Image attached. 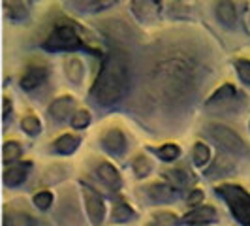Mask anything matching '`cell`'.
Listing matches in <instances>:
<instances>
[{
	"mask_svg": "<svg viewBox=\"0 0 250 226\" xmlns=\"http://www.w3.org/2000/svg\"><path fill=\"white\" fill-rule=\"evenodd\" d=\"M207 132H209V136H211L220 147H226L228 151H233V153H247L245 141L239 138L231 128L222 126V125H211Z\"/></svg>",
	"mask_w": 250,
	"mask_h": 226,
	"instance_id": "5b68a950",
	"label": "cell"
},
{
	"mask_svg": "<svg viewBox=\"0 0 250 226\" xmlns=\"http://www.w3.org/2000/svg\"><path fill=\"white\" fill-rule=\"evenodd\" d=\"M104 147H105L107 151H111L113 155H121V153H125V149H126L125 134H123L121 130H117V128H111V130L104 136Z\"/></svg>",
	"mask_w": 250,
	"mask_h": 226,
	"instance_id": "9c48e42d",
	"label": "cell"
},
{
	"mask_svg": "<svg viewBox=\"0 0 250 226\" xmlns=\"http://www.w3.org/2000/svg\"><path fill=\"white\" fill-rule=\"evenodd\" d=\"M211 219H214L213 207H198V209H194V211H190V213L185 215L183 221L194 225V223H207V221H211Z\"/></svg>",
	"mask_w": 250,
	"mask_h": 226,
	"instance_id": "e0dca14e",
	"label": "cell"
},
{
	"mask_svg": "<svg viewBox=\"0 0 250 226\" xmlns=\"http://www.w3.org/2000/svg\"><path fill=\"white\" fill-rule=\"evenodd\" d=\"M77 145H79V139L74 138V136H70V134H64L61 138L55 141V151L57 153H61V155H70V153H74L77 149Z\"/></svg>",
	"mask_w": 250,
	"mask_h": 226,
	"instance_id": "ac0fdd59",
	"label": "cell"
},
{
	"mask_svg": "<svg viewBox=\"0 0 250 226\" xmlns=\"http://www.w3.org/2000/svg\"><path fill=\"white\" fill-rule=\"evenodd\" d=\"M2 155H4V162H12V160H15V158H19V155H21V147H19V143H15V141H8V143L4 145Z\"/></svg>",
	"mask_w": 250,
	"mask_h": 226,
	"instance_id": "ffe728a7",
	"label": "cell"
},
{
	"mask_svg": "<svg viewBox=\"0 0 250 226\" xmlns=\"http://www.w3.org/2000/svg\"><path fill=\"white\" fill-rule=\"evenodd\" d=\"M83 196H85V205H87V213L92 221V225H100L102 219H104V200L102 196L92 190V188L85 187L83 188Z\"/></svg>",
	"mask_w": 250,
	"mask_h": 226,
	"instance_id": "8992f818",
	"label": "cell"
},
{
	"mask_svg": "<svg viewBox=\"0 0 250 226\" xmlns=\"http://www.w3.org/2000/svg\"><path fill=\"white\" fill-rule=\"evenodd\" d=\"M10 108H12V104H10V100L6 98V100H4V119L10 115Z\"/></svg>",
	"mask_w": 250,
	"mask_h": 226,
	"instance_id": "d6a6232c",
	"label": "cell"
},
{
	"mask_svg": "<svg viewBox=\"0 0 250 226\" xmlns=\"http://www.w3.org/2000/svg\"><path fill=\"white\" fill-rule=\"evenodd\" d=\"M158 155L162 157L164 160H175L177 157H179V147L173 145V143H167V145H164L158 149Z\"/></svg>",
	"mask_w": 250,
	"mask_h": 226,
	"instance_id": "d4e9b609",
	"label": "cell"
},
{
	"mask_svg": "<svg viewBox=\"0 0 250 226\" xmlns=\"http://www.w3.org/2000/svg\"><path fill=\"white\" fill-rule=\"evenodd\" d=\"M34 225H36L34 217L23 213V211L6 213V219H4V226H34Z\"/></svg>",
	"mask_w": 250,
	"mask_h": 226,
	"instance_id": "2e32d148",
	"label": "cell"
},
{
	"mask_svg": "<svg viewBox=\"0 0 250 226\" xmlns=\"http://www.w3.org/2000/svg\"><path fill=\"white\" fill-rule=\"evenodd\" d=\"M130 87V72L125 55L119 51H113L107 55L105 63L102 66L100 74L96 77V83L90 90L92 98L104 108L115 106L126 96Z\"/></svg>",
	"mask_w": 250,
	"mask_h": 226,
	"instance_id": "7a4b0ae2",
	"label": "cell"
},
{
	"mask_svg": "<svg viewBox=\"0 0 250 226\" xmlns=\"http://www.w3.org/2000/svg\"><path fill=\"white\" fill-rule=\"evenodd\" d=\"M233 94H235V90L231 85H222V87L218 89L216 92L213 94V98H211V104H216V102H222V100H228V98H233Z\"/></svg>",
	"mask_w": 250,
	"mask_h": 226,
	"instance_id": "7402d4cb",
	"label": "cell"
},
{
	"mask_svg": "<svg viewBox=\"0 0 250 226\" xmlns=\"http://www.w3.org/2000/svg\"><path fill=\"white\" fill-rule=\"evenodd\" d=\"M147 192H149V196L154 202H169L173 196H175V190L169 187V185H160V183H156V185L149 187Z\"/></svg>",
	"mask_w": 250,
	"mask_h": 226,
	"instance_id": "9a60e30c",
	"label": "cell"
},
{
	"mask_svg": "<svg viewBox=\"0 0 250 226\" xmlns=\"http://www.w3.org/2000/svg\"><path fill=\"white\" fill-rule=\"evenodd\" d=\"M96 174H98V177H100L102 181H104L107 187H111L113 190L121 187V177H119L117 170L113 168L111 164H107V162L100 164L98 170H96Z\"/></svg>",
	"mask_w": 250,
	"mask_h": 226,
	"instance_id": "4fadbf2b",
	"label": "cell"
},
{
	"mask_svg": "<svg viewBox=\"0 0 250 226\" xmlns=\"http://www.w3.org/2000/svg\"><path fill=\"white\" fill-rule=\"evenodd\" d=\"M201 200H203V192H201V190H194V192L188 196V203H190V205H196V203H200Z\"/></svg>",
	"mask_w": 250,
	"mask_h": 226,
	"instance_id": "1f68e13d",
	"label": "cell"
},
{
	"mask_svg": "<svg viewBox=\"0 0 250 226\" xmlns=\"http://www.w3.org/2000/svg\"><path fill=\"white\" fill-rule=\"evenodd\" d=\"M90 123V113L81 110V112H75L74 119H72V125L74 128H85Z\"/></svg>",
	"mask_w": 250,
	"mask_h": 226,
	"instance_id": "484cf974",
	"label": "cell"
},
{
	"mask_svg": "<svg viewBox=\"0 0 250 226\" xmlns=\"http://www.w3.org/2000/svg\"><path fill=\"white\" fill-rule=\"evenodd\" d=\"M51 202H53V196H51V192H38L36 196H34V203H36L38 209H47L51 205Z\"/></svg>",
	"mask_w": 250,
	"mask_h": 226,
	"instance_id": "4316f807",
	"label": "cell"
},
{
	"mask_svg": "<svg viewBox=\"0 0 250 226\" xmlns=\"http://www.w3.org/2000/svg\"><path fill=\"white\" fill-rule=\"evenodd\" d=\"M216 192L228 202L231 213L235 215L241 225L250 226V194L245 188L237 185H222L216 188Z\"/></svg>",
	"mask_w": 250,
	"mask_h": 226,
	"instance_id": "3957f363",
	"label": "cell"
},
{
	"mask_svg": "<svg viewBox=\"0 0 250 226\" xmlns=\"http://www.w3.org/2000/svg\"><path fill=\"white\" fill-rule=\"evenodd\" d=\"M134 217V211L126 205L125 202H117L113 205V221L115 223H125V221H130Z\"/></svg>",
	"mask_w": 250,
	"mask_h": 226,
	"instance_id": "d6986e66",
	"label": "cell"
},
{
	"mask_svg": "<svg viewBox=\"0 0 250 226\" xmlns=\"http://www.w3.org/2000/svg\"><path fill=\"white\" fill-rule=\"evenodd\" d=\"M64 72H66L68 79H70L72 83H79V81L83 79V74H85L83 63H81L77 57H68V59L64 61Z\"/></svg>",
	"mask_w": 250,
	"mask_h": 226,
	"instance_id": "5bb4252c",
	"label": "cell"
},
{
	"mask_svg": "<svg viewBox=\"0 0 250 226\" xmlns=\"http://www.w3.org/2000/svg\"><path fill=\"white\" fill-rule=\"evenodd\" d=\"M47 75H49V70L45 66H30L21 77V87L26 90L36 89L38 85H42L47 79Z\"/></svg>",
	"mask_w": 250,
	"mask_h": 226,
	"instance_id": "ba28073f",
	"label": "cell"
},
{
	"mask_svg": "<svg viewBox=\"0 0 250 226\" xmlns=\"http://www.w3.org/2000/svg\"><path fill=\"white\" fill-rule=\"evenodd\" d=\"M154 221H156L158 226H175L177 225L175 215H171V213H158L154 217Z\"/></svg>",
	"mask_w": 250,
	"mask_h": 226,
	"instance_id": "f1b7e54d",
	"label": "cell"
},
{
	"mask_svg": "<svg viewBox=\"0 0 250 226\" xmlns=\"http://www.w3.org/2000/svg\"><path fill=\"white\" fill-rule=\"evenodd\" d=\"M216 15L226 26H235L237 23V12L231 0H220L216 4Z\"/></svg>",
	"mask_w": 250,
	"mask_h": 226,
	"instance_id": "30bf717a",
	"label": "cell"
},
{
	"mask_svg": "<svg viewBox=\"0 0 250 226\" xmlns=\"http://www.w3.org/2000/svg\"><path fill=\"white\" fill-rule=\"evenodd\" d=\"M28 170H30V162H23V164L13 166V168H8L6 174H4L6 185H10V187L21 185V183L26 179V176H28Z\"/></svg>",
	"mask_w": 250,
	"mask_h": 226,
	"instance_id": "8fae6325",
	"label": "cell"
},
{
	"mask_svg": "<svg viewBox=\"0 0 250 226\" xmlns=\"http://www.w3.org/2000/svg\"><path fill=\"white\" fill-rule=\"evenodd\" d=\"M72 110H74V100H72L70 96H62V98L55 100L49 106L51 117L57 119V121H64V119L72 113Z\"/></svg>",
	"mask_w": 250,
	"mask_h": 226,
	"instance_id": "7c38bea8",
	"label": "cell"
},
{
	"mask_svg": "<svg viewBox=\"0 0 250 226\" xmlns=\"http://www.w3.org/2000/svg\"><path fill=\"white\" fill-rule=\"evenodd\" d=\"M134 172L138 174V177H145L150 172V162L145 157H138L134 160Z\"/></svg>",
	"mask_w": 250,
	"mask_h": 226,
	"instance_id": "cb8c5ba5",
	"label": "cell"
},
{
	"mask_svg": "<svg viewBox=\"0 0 250 226\" xmlns=\"http://www.w3.org/2000/svg\"><path fill=\"white\" fill-rule=\"evenodd\" d=\"M167 179H171L175 185H181V183H185V172H181V170H169L167 172Z\"/></svg>",
	"mask_w": 250,
	"mask_h": 226,
	"instance_id": "4dcf8cb0",
	"label": "cell"
},
{
	"mask_svg": "<svg viewBox=\"0 0 250 226\" xmlns=\"http://www.w3.org/2000/svg\"><path fill=\"white\" fill-rule=\"evenodd\" d=\"M200 81V66L185 53L160 57L150 68V92L166 104H179L194 92Z\"/></svg>",
	"mask_w": 250,
	"mask_h": 226,
	"instance_id": "6da1fadb",
	"label": "cell"
},
{
	"mask_svg": "<svg viewBox=\"0 0 250 226\" xmlns=\"http://www.w3.org/2000/svg\"><path fill=\"white\" fill-rule=\"evenodd\" d=\"M132 10L141 21H154L160 13V0H132Z\"/></svg>",
	"mask_w": 250,
	"mask_h": 226,
	"instance_id": "52a82bcc",
	"label": "cell"
},
{
	"mask_svg": "<svg viewBox=\"0 0 250 226\" xmlns=\"http://www.w3.org/2000/svg\"><path fill=\"white\" fill-rule=\"evenodd\" d=\"M115 2H117V0H92L90 6H88V10H90V12H102V10H105V8H111Z\"/></svg>",
	"mask_w": 250,
	"mask_h": 226,
	"instance_id": "f546056e",
	"label": "cell"
},
{
	"mask_svg": "<svg viewBox=\"0 0 250 226\" xmlns=\"http://www.w3.org/2000/svg\"><path fill=\"white\" fill-rule=\"evenodd\" d=\"M235 66H237L239 77H241L245 83H249V85H250V63H249V61H237V63H235Z\"/></svg>",
	"mask_w": 250,
	"mask_h": 226,
	"instance_id": "83f0119b",
	"label": "cell"
},
{
	"mask_svg": "<svg viewBox=\"0 0 250 226\" xmlns=\"http://www.w3.org/2000/svg\"><path fill=\"white\" fill-rule=\"evenodd\" d=\"M21 126H23V130H25L26 134H38L40 128H42L40 121H38L34 115H26L25 119L21 121Z\"/></svg>",
	"mask_w": 250,
	"mask_h": 226,
	"instance_id": "603a6c76",
	"label": "cell"
},
{
	"mask_svg": "<svg viewBox=\"0 0 250 226\" xmlns=\"http://www.w3.org/2000/svg\"><path fill=\"white\" fill-rule=\"evenodd\" d=\"M81 45H83L81 38L75 32L74 26H70V25H59L49 34V38L45 40V44H43V47L49 51L79 49Z\"/></svg>",
	"mask_w": 250,
	"mask_h": 226,
	"instance_id": "277c9868",
	"label": "cell"
},
{
	"mask_svg": "<svg viewBox=\"0 0 250 226\" xmlns=\"http://www.w3.org/2000/svg\"><path fill=\"white\" fill-rule=\"evenodd\" d=\"M209 157H211L209 147L205 143H196V147H194V162L201 166V164H205L209 160Z\"/></svg>",
	"mask_w": 250,
	"mask_h": 226,
	"instance_id": "44dd1931",
	"label": "cell"
}]
</instances>
